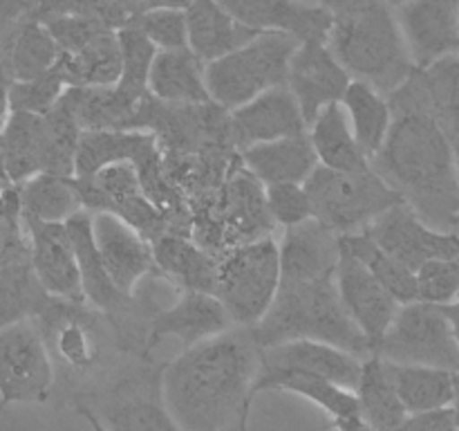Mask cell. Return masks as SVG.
Instances as JSON below:
<instances>
[{
    "instance_id": "7c38bea8",
    "label": "cell",
    "mask_w": 459,
    "mask_h": 431,
    "mask_svg": "<svg viewBox=\"0 0 459 431\" xmlns=\"http://www.w3.org/2000/svg\"><path fill=\"white\" fill-rule=\"evenodd\" d=\"M366 229L388 254L402 260L412 272L433 259L459 256V233L430 227L406 202L385 211Z\"/></svg>"
},
{
    "instance_id": "6125c7cd",
    "label": "cell",
    "mask_w": 459,
    "mask_h": 431,
    "mask_svg": "<svg viewBox=\"0 0 459 431\" xmlns=\"http://www.w3.org/2000/svg\"><path fill=\"white\" fill-rule=\"evenodd\" d=\"M455 431H459V429H455Z\"/></svg>"
},
{
    "instance_id": "7402d4cb",
    "label": "cell",
    "mask_w": 459,
    "mask_h": 431,
    "mask_svg": "<svg viewBox=\"0 0 459 431\" xmlns=\"http://www.w3.org/2000/svg\"><path fill=\"white\" fill-rule=\"evenodd\" d=\"M341 256V233L316 218L285 229L281 242V283H314L334 277Z\"/></svg>"
},
{
    "instance_id": "94428289",
    "label": "cell",
    "mask_w": 459,
    "mask_h": 431,
    "mask_svg": "<svg viewBox=\"0 0 459 431\" xmlns=\"http://www.w3.org/2000/svg\"><path fill=\"white\" fill-rule=\"evenodd\" d=\"M457 155H459V151H457Z\"/></svg>"
},
{
    "instance_id": "f1b7e54d",
    "label": "cell",
    "mask_w": 459,
    "mask_h": 431,
    "mask_svg": "<svg viewBox=\"0 0 459 431\" xmlns=\"http://www.w3.org/2000/svg\"><path fill=\"white\" fill-rule=\"evenodd\" d=\"M148 88L152 97L173 106L211 103L206 63L191 48L157 54Z\"/></svg>"
},
{
    "instance_id": "1f68e13d",
    "label": "cell",
    "mask_w": 459,
    "mask_h": 431,
    "mask_svg": "<svg viewBox=\"0 0 459 431\" xmlns=\"http://www.w3.org/2000/svg\"><path fill=\"white\" fill-rule=\"evenodd\" d=\"M341 103L348 112L350 126H352L359 146L372 162V157L384 148L390 128H393L394 112L390 106V99L381 94L375 85L361 79H352Z\"/></svg>"
},
{
    "instance_id": "c3c4849f",
    "label": "cell",
    "mask_w": 459,
    "mask_h": 431,
    "mask_svg": "<svg viewBox=\"0 0 459 431\" xmlns=\"http://www.w3.org/2000/svg\"><path fill=\"white\" fill-rule=\"evenodd\" d=\"M455 413L453 407L437 409V411L411 413L397 431H455Z\"/></svg>"
},
{
    "instance_id": "681fc988",
    "label": "cell",
    "mask_w": 459,
    "mask_h": 431,
    "mask_svg": "<svg viewBox=\"0 0 459 431\" xmlns=\"http://www.w3.org/2000/svg\"><path fill=\"white\" fill-rule=\"evenodd\" d=\"M39 0H0V36L16 30L22 21L34 16Z\"/></svg>"
},
{
    "instance_id": "5bb4252c",
    "label": "cell",
    "mask_w": 459,
    "mask_h": 431,
    "mask_svg": "<svg viewBox=\"0 0 459 431\" xmlns=\"http://www.w3.org/2000/svg\"><path fill=\"white\" fill-rule=\"evenodd\" d=\"M22 220L30 241V263L43 290L52 299L85 301L79 259L67 224L30 216H22Z\"/></svg>"
},
{
    "instance_id": "83f0119b",
    "label": "cell",
    "mask_w": 459,
    "mask_h": 431,
    "mask_svg": "<svg viewBox=\"0 0 459 431\" xmlns=\"http://www.w3.org/2000/svg\"><path fill=\"white\" fill-rule=\"evenodd\" d=\"M152 254L160 272L182 290L215 292L218 256L191 241L188 233H161L152 241Z\"/></svg>"
},
{
    "instance_id": "4316f807",
    "label": "cell",
    "mask_w": 459,
    "mask_h": 431,
    "mask_svg": "<svg viewBox=\"0 0 459 431\" xmlns=\"http://www.w3.org/2000/svg\"><path fill=\"white\" fill-rule=\"evenodd\" d=\"M188 48L204 63L231 54L233 49L249 43L260 31L242 25L218 0H195L186 9Z\"/></svg>"
},
{
    "instance_id": "b9f144b4",
    "label": "cell",
    "mask_w": 459,
    "mask_h": 431,
    "mask_svg": "<svg viewBox=\"0 0 459 431\" xmlns=\"http://www.w3.org/2000/svg\"><path fill=\"white\" fill-rule=\"evenodd\" d=\"M67 90V81L61 67H52L45 75L27 81H13L9 92V112H31V115H48Z\"/></svg>"
},
{
    "instance_id": "f5cc1de1",
    "label": "cell",
    "mask_w": 459,
    "mask_h": 431,
    "mask_svg": "<svg viewBox=\"0 0 459 431\" xmlns=\"http://www.w3.org/2000/svg\"><path fill=\"white\" fill-rule=\"evenodd\" d=\"M74 409H76V413H79V416L83 418L85 422H88L90 429H92V431H108L106 425H103V422L99 420V416L92 411V409L88 407V404H83V402H79V400H74Z\"/></svg>"
},
{
    "instance_id": "bcb514c9",
    "label": "cell",
    "mask_w": 459,
    "mask_h": 431,
    "mask_svg": "<svg viewBox=\"0 0 459 431\" xmlns=\"http://www.w3.org/2000/svg\"><path fill=\"white\" fill-rule=\"evenodd\" d=\"M417 301L435 305L455 303L459 299V256L433 259L415 272Z\"/></svg>"
},
{
    "instance_id": "5b68a950",
    "label": "cell",
    "mask_w": 459,
    "mask_h": 431,
    "mask_svg": "<svg viewBox=\"0 0 459 431\" xmlns=\"http://www.w3.org/2000/svg\"><path fill=\"white\" fill-rule=\"evenodd\" d=\"M34 321L56 371L70 377L97 375L112 350H124L110 317L88 301L49 299Z\"/></svg>"
},
{
    "instance_id": "ba28073f",
    "label": "cell",
    "mask_w": 459,
    "mask_h": 431,
    "mask_svg": "<svg viewBox=\"0 0 459 431\" xmlns=\"http://www.w3.org/2000/svg\"><path fill=\"white\" fill-rule=\"evenodd\" d=\"M305 189L312 198L314 218L336 233L361 232L403 202L372 166L366 171H334L318 164Z\"/></svg>"
},
{
    "instance_id": "91938a15",
    "label": "cell",
    "mask_w": 459,
    "mask_h": 431,
    "mask_svg": "<svg viewBox=\"0 0 459 431\" xmlns=\"http://www.w3.org/2000/svg\"><path fill=\"white\" fill-rule=\"evenodd\" d=\"M0 133H3V121H0Z\"/></svg>"
},
{
    "instance_id": "ffe728a7",
    "label": "cell",
    "mask_w": 459,
    "mask_h": 431,
    "mask_svg": "<svg viewBox=\"0 0 459 431\" xmlns=\"http://www.w3.org/2000/svg\"><path fill=\"white\" fill-rule=\"evenodd\" d=\"M92 229L99 254L115 286L128 296H134L139 281L157 268L152 242L110 211L92 214Z\"/></svg>"
},
{
    "instance_id": "f907efd6",
    "label": "cell",
    "mask_w": 459,
    "mask_h": 431,
    "mask_svg": "<svg viewBox=\"0 0 459 431\" xmlns=\"http://www.w3.org/2000/svg\"><path fill=\"white\" fill-rule=\"evenodd\" d=\"M195 0H142L137 7V12L143 9H179V12H186Z\"/></svg>"
},
{
    "instance_id": "9f6ffc18",
    "label": "cell",
    "mask_w": 459,
    "mask_h": 431,
    "mask_svg": "<svg viewBox=\"0 0 459 431\" xmlns=\"http://www.w3.org/2000/svg\"><path fill=\"white\" fill-rule=\"evenodd\" d=\"M119 3H126L128 7H133L134 12H137V7H139V3H142V0H119Z\"/></svg>"
},
{
    "instance_id": "f6af8a7d",
    "label": "cell",
    "mask_w": 459,
    "mask_h": 431,
    "mask_svg": "<svg viewBox=\"0 0 459 431\" xmlns=\"http://www.w3.org/2000/svg\"><path fill=\"white\" fill-rule=\"evenodd\" d=\"M30 259L25 220H22L18 187H9L0 198V268Z\"/></svg>"
},
{
    "instance_id": "ee69618b",
    "label": "cell",
    "mask_w": 459,
    "mask_h": 431,
    "mask_svg": "<svg viewBox=\"0 0 459 431\" xmlns=\"http://www.w3.org/2000/svg\"><path fill=\"white\" fill-rule=\"evenodd\" d=\"M264 205L273 223L285 229L303 224L314 218V205L305 184L282 182L264 187Z\"/></svg>"
},
{
    "instance_id": "8fae6325",
    "label": "cell",
    "mask_w": 459,
    "mask_h": 431,
    "mask_svg": "<svg viewBox=\"0 0 459 431\" xmlns=\"http://www.w3.org/2000/svg\"><path fill=\"white\" fill-rule=\"evenodd\" d=\"M56 366L34 319L0 330V402H45L52 393Z\"/></svg>"
},
{
    "instance_id": "7bdbcfd3",
    "label": "cell",
    "mask_w": 459,
    "mask_h": 431,
    "mask_svg": "<svg viewBox=\"0 0 459 431\" xmlns=\"http://www.w3.org/2000/svg\"><path fill=\"white\" fill-rule=\"evenodd\" d=\"M134 27L155 43L160 52H175L188 48L186 12L179 9H143L130 18Z\"/></svg>"
},
{
    "instance_id": "cb8c5ba5",
    "label": "cell",
    "mask_w": 459,
    "mask_h": 431,
    "mask_svg": "<svg viewBox=\"0 0 459 431\" xmlns=\"http://www.w3.org/2000/svg\"><path fill=\"white\" fill-rule=\"evenodd\" d=\"M161 160L157 135L143 130H83L76 151L74 178H92L106 166L133 162L137 169Z\"/></svg>"
},
{
    "instance_id": "603a6c76",
    "label": "cell",
    "mask_w": 459,
    "mask_h": 431,
    "mask_svg": "<svg viewBox=\"0 0 459 431\" xmlns=\"http://www.w3.org/2000/svg\"><path fill=\"white\" fill-rule=\"evenodd\" d=\"M49 139L45 115L9 112L0 133V178L18 187L48 171Z\"/></svg>"
},
{
    "instance_id": "6da1fadb",
    "label": "cell",
    "mask_w": 459,
    "mask_h": 431,
    "mask_svg": "<svg viewBox=\"0 0 459 431\" xmlns=\"http://www.w3.org/2000/svg\"><path fill=\"white\" fill-rule=\"evenodd\" d=\"M258 373L254 332L233 326L164 362L161 391L182 431H247Z\"/></svg>"
},
{
    "instance_id": "60d3db41",
    "label": "cell",
    "mask_w": 459,
    "mask_h": 431,
    "mask_svg": "<svg viewBox=\"0 0 459 431\" xmlns=\"http://www.w3.org/2000/svg\"><path fill=\"white\" fill-rule=\"evenodd\" d=\"M121 45V76L117 90L134 103H142L151 97V70L160 49L151 39L133 22L119 30Z\"/></svg>"
},
{
    "instance_id": "9c48e42d",
    "label": "cell",
    "mask_w": 459,
    "mask_h": 431,
    "mask_svg": "<svg viewBox=\"0 0 459 431\" xmlns=\"http://www.w3.org/2000/svg\"><path fill=\"white\" fill-rule=\"evenodd\" d=\"M375 355L393 364L459 371V339L444 305L411 301L399 305Z\"/></svg>"
},
{
    "instance_id": "6f0895ef",
    "label": "cell",
    "mask_w": 459,
    "mask_h": 431,
    "mask_svg": "<svg viewBox=\"0 0 459 431\" xmlns=\"http://www.w3.org/2000/svg\"><path fill=\"white\" fill-rule=\"evenodd\" d=\"M385 3H388L390 7H394V9H397V7H402L403 3H408V0H385Z\"/></svg>"
},
{
    "instance_id": "44dd1931",
    "label": "cell",
    "mask_w": 459,
    "mask_h": 431,
    "mask_svg": "<svg viewBox=\"0 0 459 431\" xmlns=\"http://www.w3.org/2000/svg\"><path fill=\"white\" fill-rule=\"evenodd\" d=\"M231 16L254 31H282L303 40H327L332 13L303 0H218Z\"/></svg>"
},
{
    "instance_id": "ab89813d",
    "label": "cell",
    "mask_w": 459,
    "mask_h": 431,
    "mask_svg": "<svg viewBox=\"0 0 459 431\" xmlns=\"http://www.w3.org/2000/svg\"><path fill=\"white\" fill-rule=\"evenodd\" d=\"M52 296L36 278L30 259L0 268V330L34 319Z\"/></svg>"
},
{
    "instance_id": "f546056e",
    "label": "cell",
    "mask_w": 459,
    "mask_h": 431,
    "mask_svg": "<svg viewBox=\"0 0 459 431\" xmlns=\"http://www.w3.org/2000/svg\"><path fill=\"white\" fill-rule=\"evenodd\" d=\"M81 130H139L142 103L130 101L126 94L110 88H79L72 85L61 97Z\"/></svg>"
},
{
    "instance_id": "836d02e7",
    "label": "cell",
    "mask_w": 459,
    "mask_h": 431,
    "mask_svg": "<svg viewBox=\"0 0 459 431\" xmlns=\"http://www.w3.org/2000/svg\"><path fill=\"white\" fill-rule=\"evenodd\" d=\"M388 364L390 380L408 413H426L446 409L455 398V373L437 366L417 364Z\"/></svg>"
},
{
    "instance_id": "be15d7a7",
    "label": "cell",
    "mask_w": 459,
    "mask_h": 431,
    "mask_svg": "<svg viewBox=\"0 0 459 431\" xmlns=\"http://www.w3.org/2000/svg\"><path fill=\"white\" fill-rule=\"evenodd\" d=\"M457 151H459V148H457Z\"/></svg>"
},
{
    "instance_id": "d6a6232c",
    "label": "cell",
    "mask_w": 459,
    "mask_h": 431,
    "mask_svg": "<svg viewBox=\"0 0 459 431\" xmlns=\"http://www.w3.org/2000/svg\"><path fill=\"white\" fill-rule=\"evenodd\" d=\"M357 398L363 422L370 427V431H397L411 416L390 380L388 364L379 355L363 359Z\"/></svg>"
},
{
    "instance_id": "8d00e7d4",
    "label": "cell",
    "mask_w": 459,
    "mask_h": 431,
    "mask_svg": "<svg viewBox=\"0 0 459 431\" xmlns=\"http://www.w3.org/2000/svg\"><path fill=\"white\" fill-rule=\"evenodd\" d=\"M3 40L13 81H27L45 75L56 66L63 54L48 25L34 16L4 34Z\"/></svg>"
},
{
    "instance_id": "74e56055",
    "label": "cell",
    "mask_w": 459,
    "mask_h": 431,
    "mask_svg": "<svg viewBox=\"0 0 459 431\" xmlns=\"http://www.w3.org/2000/svg\"><path fill=\"white\" fill-rule=\"evenodd\" d=\"M263 391H290L316 404L318 409L327 413L332 420L336 418H357L361 416L359 398L354 391L307 373H272V375H258L254 386V393Z\"/></svg>"
},
{
    "instance_id": "2e32d148",
    "label": "cell",
    "mask_w": 459,
    "mask_h": 431,
    "mask_svg": "<svg viewBox=\"0 0 459 431\" xmlns=\"http://www.w3.org/2000/svg\"><path fill=\"white\" fill-rule=\"evenodd\" d=\"M394 13L415 67L459 54V0H408Z\"/></svg>"
},
{
    "instance_id": "e575fe53",
    "label": "cell",
    "mask_w": 459,
    "mask_h": 431,
    "mask_svg": "<svg viewBox=\"0 0 459 431\" xmlns=\"http://www.w3.org/2000/svg\"><path fill=\"white\" fill-rule=\"evenodd\" d=\"M67 88H110L119 84L121 76V45L119 30H108L90 40L83 49L61 54L58 58Z\"/></svg>"
},
{
    "instance_id": "7a4b0ae2",
    "label": "cell",
    "mask_w": 459,
    "mask_h": 431,
    "mask_svg": "<svg viewBox=\"0 0 459 431\" xmlns=\"http://www.w3.org/2000/svg\"><path fill=\"white\" fill-rule=\"evenodd\" d=\"M394 121L372 169L424 223L459 233V155L446 130L406 94H390Z\"/></svg>"
},
{
    "instance_id": "f35d334b",
    "label": "cell",
    "mask_w": 459,
    "mask_h": 431,
    "mask_svg": "<svg viewBox=\"0 0 459 431\" xmlns=\"http://www.w3.org/2000/svg\"><path fill=\"white\" fill-rule=\"evenodd\" d=\"M341 247L348 250L354 259L361 260L390 292L399 303H411L417 301V278L411 268L394 259L393 254L384 250L368 229L352 233H341Z\"/></svg>"
},
{
    "instance_id": "e0dca14e",
    "label": "cell",
    "mask_w": 459,
    "mask_h": 431,
    "mask_svg": "<svg viewBox=\"0 0 459 431\" xmlns=\"http://www.w3.org/2000/svg\"><path fill=\"white\" fill-rule=\"evenodd\" d=\"M336 287L350 317L368 337L372 355H375L377 346L384 339L402 303L361 260L354 259L343 247H341L339 265H336Z\"/></svg>"
},
{
    "instance_id": "7dc6e473",
    "label": "cell",
    "mask_w": 459,
    "mask_h": 431,
    "mask_svg": "<svg viewBox=\"0 0 459 431\" xmlns=\"http://www.w3.org/2000/svg\"><path fill=\"white\" fill-rule=\"evenodd\" d=\"M45 25L52 31L54 40L58 43L63 54H72L83 49L90 40L97 39L99 34L108 30H115V27L106 25L101 21H94V18H81V16H54L45 18Z\"/></svg>"
},
{
    "instance_id": "9a60e30c",
    "label": "cell",
    "mask_w": 459,
    "mask_h": 431,
    "mask_svg": "<svg viewBox=\"0 0 459 431\" xmlns=\"http://www.w3.org/2000/svg\"><path fill=\"white\" fill-rule=\"evenodd\" d=\"M233 328L231 317L213 292L182 290L173 305L152 312L146 332V355L164 339H178L182 348L200 344Z\"/></svg>"
},
{
    "instance_id": "4fadbf2b",
    "label": "cell",
    "mask_w": 459,
    "mask_h": 431,
    "mask_svg": "<svg viewBox=\"0 0 459 431\" xmlns=\"http://www.w3.org/2000/svg\"><path fill=\"white\" fill-rule=\"evenodd\" d=\"M352 76L334 57L327 40H303L294 52L287 75V88L294 92L307 126L323 108L343 101Z\"/></svg>"
},
{
    "instance_id": "db71d44e",
    "label": "cell",
    "mask_w": 459,
    "mask_h": 431,
    "mask_svg": "<svg viewBox=\"0 0 459 431\" xmlns=\"http://www.w3.org/2000/svg\"><path fill=\"white\" fill-rule=\"evenodd\" d=\"M444 310H446L448 319H451V323H453V330H455V335H457V339H459V299L455 301V303L444 305Z\"/></svg>"
},
{
    "instance_id": "d6986e66",
    "label": "cell",
    "mask_w": 459,
    "mask_h": 431,
    "mask_svg": "<svg viewBox=\"0 0 459 431\" xmlns=\"http://www.w3.org/2000/svg\"><path fill=\"white\" fill-rule=\"evenodd\" d=\"M229 133L233 146L242 151L254 144L305 135L309 133V126L294 92L281 85L258 94L236 110H229Z\"/></svg>"
},
{
    "instance_id": "11a10c76",
    "label": "cell",
    "mask_w": 459,
    "mask_h": 431,
    "mask_svg": "<svg viewBox=\"0 0 459 431\" xmlns=\"http://www.w3.org/2000/svg\"><path fill=\"white\" fill-rule=\"evenodd\" d=\"M453 413H455V425L459 429V371L455 373V398H453Z\"/></svg>"
},
{
    "instance_id": "ac0fdd59",
    "label": "cell",
    "mask_w": 459,
    "mask_h": 431,
    "mask_svg": "<svg viewBox=\"0 0 459 431\" xmlns=\"http://www.w3.org/2000/svg\"><path fill=\"white\" fill-rule=\"evenodd\" d=\"M272 373H307L336 382L357 393L363 359L325 341L294 339L260 348L258 375H272Z\"/></svg>"
},
{
    "instance_id": "680465c9",
    "label": "cell",
    "mask_w": 459,
    "mask_h": 431,
    "mask_svg": "<svg viewBox=\"0 0 459 431\" xmlns=\"http://www.w3.org/2000/svg\"><path fill=\"white\" fill-rule=\"evenodd\" d=\"M9 187H12V184H7V182H4V180L3 178H0V198H3L4 196V191H7V189Z\"/></svg>"
},
{
    "instance_id": "484cf974",
    "label": "cell",
    "mask_w": 459,
    "mask_h": 431,
    "mask_svg": "<svg viewBox=\"0 0 459 431\" xmlns=\"http://www.w3.org/2000/svg\"><path fill=\"white\" fill-rule=\"evenodd\" d=\"M240 162L263 187L282 182L305 184L318 166L309 133L242 148Z\"/></svg>"
},
{
    "instance_id": "52a82bcc",
    "label": "cell",
    "mask_w": 459,
    "mask_h": 431,
    "mask_svg": "<svg viewBox=\"0 0 459 431\" xmlns=\"http://www.w3.org/2000/svg\"><path fill=\"white\" fill-rule=\"evenodd\" d=\"M281 287V245L269 233L218 256L215 292L233 326L254 328L273 305Z\"/></svg>"
},
{
    "instance_id": "816d5d0a",
    "label": "cell",
    "mask_w": 459,
    "mask_h": 431,
    "mask_svg": "<svg viewBox=\"0 0 459 431\" xmlns=\"http://www.w3.org/2000/svg\"><path fill=\"white\" fill-rule=\"evenodd\" d=\"M330 429L334 431H370V427L363 422L361 416L357 418H336L330 422Z\"/></svg>"
},
{
    "instance_id": "d4e9b609",
    "label": "cell",
    "mask_w": 459,
    "mask_h": 431,
    "mask_svg": "<svg viewBox=\"0 0 459 431\" xmlns=\"http://www.w3.org/2000/svg\"><path fill=\"white\" fill-rule=\"evenodd\" d=\"M394 92L406 94L430 112L459 148V54L439 58L429 67H415Z\"/></svg>"
},
{
    "instance_id": "8992f818",
    "label": "cell",
    "mask_w": 459,
    "mask_h": 431,
    "mask_svg": "<svg viewBox=\"0 0 459 431\" xmlns=\"http://www.w3.org/2000/svg\"><path fill=\"white\" fill-rule=\"evenodd\" d=\"M300 40L282 31H260L231 54L206 63L211 101L236 110L267 90L287 85L290 63Z\"/></svg>"
},
{
    "instance_id": "277c9868",
    "label": "cell",
    "mask_w": 459,
    "mask_h": 431,
    "mask_svg": "<svg viewBox=\"0 0 459 431\" xmlns=\"http://www.w3.org/2000/svg\"><path fill=\"white\" fill-rule=\"evenodd\" d=\"M251 332L260 348L314 339L339 346L361 359L372 355L370 341L341 301L336 274L314 283H281L276 301Z\"/></svg>"
},
{
    "instance_id": "30bf717a",
    "label": "cell",
    "mask_w": 459,
    "mask_h": 431,
    "mask_svg": "<svg viewBox=\"0 0 459 431\" xmlns=\"http://www.w3.org/2000/svg\"><path fill=\"white\" fill-rule=\"evenodd\" d=\"M151 359V357H148ZM143 362L139 371L119 377L103 393H85L88 404L108 431H182L166 407L161 364Z\"/></svg>"
},
{
    "instance_id": "4dcf8cb0",
    "label": "cell",
    "mask_w": 459,
    "mask_h": 431,
    "mask_svg": "<svg viewBox=\"0 0 459 431\" xmlns=\"http://www.w3.org/2000/svg\"><path fill=\"white\" fill-rule=\"evenodd\" d=\"M309 139L321 166L334 171H366L372 166L370 157L354 137L343 103L323 108L321 115L309 126Z\"/></svg>"
},
{
    "instance_id": "d590c367",
    "label": "cell",
    "mask_w": 459,
    "mask_h": 431,
    "mask_svg": "<svg viewBox=\"0 0 459 431\" xmlns=\"http://www.w3.org/2000/svg\"><path fill=\"white\" fill-rule=\"evenodd\" d=\"M22 216L45 220V223H67L83 209L74 175L36 173L34 178L18 184Z\"/></svg>"
},
{
    "instance_id": "3957f363",
    "label": "cell",
    "mask_w": 459,
    "mask_h": 431,
    "mask_svg": "<svg viewBox=\"0 0 459 431\" xmlns=\"http://www.w3.org/2000/svg\"><path fill=\"white\" fill-rule=\"evenodd\" d=\"M332 13L327 45L352 79L390 97L415 70L394 7L385 0H316Z\"/></svg>"
}]
</instances>
